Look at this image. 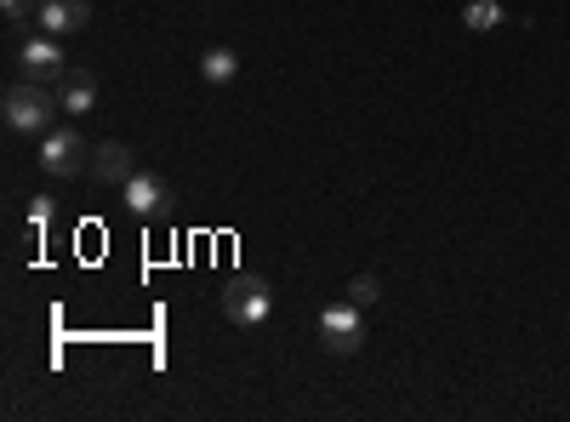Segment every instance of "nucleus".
<instances>
[{
  "label": "nucleus",
  "mask_w": 570,
  "mask_h": 422,
  "mask_svg": "<svg viewBox=\"0 0 570 422\" xmlns=\"http://www.w3.org/2000/svg\"><path fill=\"white\" fill-rule=\"evenodd\" d=\"M58 109L63 104L40 80H18V86H7V98H0V115H7V126L23 131V137H46L52 120H58Z\"/></svg>",
  "instance_id": "f257e3e1"
},
{
  "label": "nucleus",
  "mask_w": 570,
  "mask_h": 422,
  "mask_svg": "<svg viewBox=\"0 0 570 422\" xmlns=\"http://www.w3.org/2000/svg\"><path fill=\"white\" fill-rule=\"evenodd\" d=\"M223 314L234 325H263L274 314V292H268V279L257 274H234L228 286H223Z\"/></svg>",
  "instance_id": "f03ea898"
},
{
  "label": "nucleus",
  "mask_w": 570,
  "mask_h": 422,
  "mask_svg": "<svg viewBox=\"0 0 570 422\" xmlns=\"http://www.w3.org/2000/svg\"><path fill=\"white\" fill-rule=\"evenodd\" d=\"M320 337H325V349H331V354H360V343H365L360 303H354V297L325 303V308H320Z\"/></svg>",
  "instance_id": "7ed1b4c3"
},
{
  "label": "nucleus",
  "mask_w": 570,
  "mask_h": 422,
  "mask_svg": "<svg viewBox=\"0 0 570 422\" xmlns=\"http://www.w3.org/2000/svg\"><path fill=\"white\" fill-rule=\"evenodd\" d=\"M18 69H23V80H63L69 75V58H63V46H58V35H46V29H35L23 46H18Z\"/></svg>",
  "instance_id": "20e7f679"
},
{
  "label": "nucleus",
  "mask_w": 570,
  "mask_h": 422,
  "mask_svg": "<svg viewBox=\"0 0 570 422\" xmlns=\"http://www.w3.org/2000/svg\"><path fill=\"white\" fill-rule=\"evenodd\" d=\"M86 155H91V149L80 144V131H75V126H52V131L40 137V155H35V160H40L46 177H75Z\"/></svg>",
  "instance_id": "39448f33"
},
{
  "label": "nucleus",
  "mask_w": 570,
  "mask_h": 422,
  "mask_svg": "<svg viewBox=\"0 0 570 422\" xmlns=\"http://www.w3.org/2000/svg\"><path fill=\"white\" fill-rule=\"evenodd\" d=\"M91 23V0H40L35 7V29L46 35H80Z\"/></svg>",
  "instance_id": "423d86ee"
},
{
  "label": "nucleus",
  "mask_w": 570,
  "mask_h": 422,
  "mask_svg": "<svg viewBox=\"0 0 570 422\" xmlns=\"http://www.w3.org/2000/svg\"><path fill=\"white\" fill-rule=\"evenodd\" d=\"M131 171H137V160H131V149H126V144H115V137L91 149V177H98V183H115V189H126Z\"/></svg>",
  "instance_id": "0eeeda50"
},
{
  "label": "nucleus",
  "mask_w": 570,
  "mask_h": 422,
  "mask_svg": "<svg viewBox=\"0 0 570 422\" xmlns=\"http://www.w3.org/2000/svg\"><path fill=\"white\" fill-rule=\"evenodd\" d=\"M166 183L155 177V171H131V183H126V212H137V217H160L166 212Z\"/></svg>",
  "instance_id": "6e6552de"
},
{
  "label": "nucleus",
  "mask_w": 570,
  "mask_h": 422,
  "mask_svg": "<svg viewBox=\"0 0 570 422\" xmlns=\"http://www.w3.org/2000/svg\"><path fill=\"white\" fill-rule=\"evenodd\" d=\"M58 104H63V115H91V109H98V75H91V69H69L58 80Z\"/></svg>",
  "instance_id": "1a4fd4ad"
},
{
  "label": "nucleus",
  "mask_w": 570,
  "mask_h": 422,
  "mask_svg": "<svg viewBox=\"0 0 570 422\" xmlns=\"http://www.w3.org/2000/svg\"><path fill=\"white\" fill-rule=\"evenodd\" d=\"M200 75H206L212 86H228L234 75H240V58H234V52H228V46H212V52L200 58Z\"/></svg>",
  "instance_id": "9d476101"
},
{
  "label": "nucleus",
  "mask_w": 570,
  "mask_h": 422,
  "mask_svg": "<svg viewBox=\"0 0 570 422\" xmlns=\"http://www.w3.org/2000/svg\"><path fill=\"white\" fill-rule=\"evenodd\" d=\"M462 23H468L473 35L497 29V23H502V0H468V7H462Z\"/></svg>",
  "instance_id": "9b49d317"
},
{
  "label": "nucleus",
  "mask_w": 570,
  "mask_h": 422,
  "mask_svg": "<svg viewBox=\"0 0 570 422\" xmlns=\"http://www.w3.org/2000/svg\"><path fill=\"white\" fill-rule=\"evenodd\" d=\"M348 297H354L360 308H371L376 297H383V279H376V274H354V286H348Z\"/></svg>",
  "instance_id": "f8f14e48"
},
{
  "label": "nucleus",
  "mask_w": 570,
  "mask_h": 422,
  "mask_svg": "<svg viewBox=\"0 0 570 422\" xmlns=\"http://www.w3.org/2000/svg\"><path fill=\"white\" fill-rule=\"evenodd\" d=\"M46 223H52V200H46V195H35V206H29V228L40 234Z\"/></svg>",
  "instance_id": "ddd939ff"
},
{
  "label": "nucleus",
  "mask_w": 570,
  "mask_h": 422,
  "mask_svg": "<svg viewBox=\"0 0 570 422\" xmlns=\"http://www.w3.org/2000/svg\"><path fill=\"white\" fill-rule=\"evenodd\" d=\"M29 7H35V0H0V12H7V23H23V18H29Z\"/></svg>",
  "instance_id": "4468645a"
}]
</instances>
